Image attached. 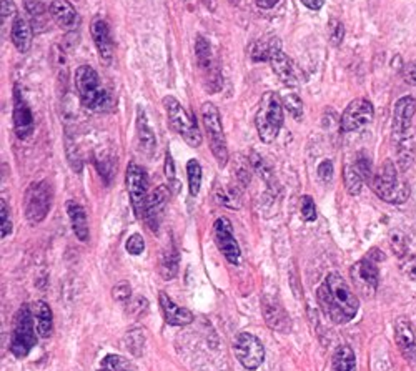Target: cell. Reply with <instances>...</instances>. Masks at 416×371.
Here are the masks:
<instances>
[{"mask_svg":"<svg viewBox=\"0 0 416 371\" xmlns=\"http://www.w3.org/2000/svg\"><path fill=\"white\" fill-rule=\"evenodd\" d=\"M356 358L348 345L338 346L333 354V371H355Z\"/></svg>","mask_w":416,"mask_h":371,"instance_id":"obj_30","label":"cell"},{"mask_svg":"<svg viewBox=\"0 0 416 371\" xmlns=\"http://www.w3.org/2000/svg\"><path fill=\"white\" fill-rule=\"evenodd\" d=\"M17 6L14 0H2L0 2V17H2V27H6V24L9 20L17 17Z\"/></svg>","mask_w":416,"mask_h":371,"instance_id":"obj_42","label":"cell"},{"mask_svg":"<svg viewBox=\"0 0 416 371\" xmlns=\"http://www.w3.org/2000/svg\"><path fill=\"white\" fill-rule=\"evenodd\" d=\"M163 105H165V110H167L172 129H174L177 134L182 135V138L190 147L193 148L200 147L201 134L199 130V125H197L195 117L188 115L187 110L183 109V105L172 96H167L163 98Z\"/></svg>","mask_w":416,"mask_h":371,"instance_id":"obj_7","label":"cell"},{"mask_svg":"<svg viewBox=\"0 0 416 371\" xmlns=\"http://www.w3.org/2000/svg\"><path fill=\"white\" fill-rule=\"evenodd\" d=\"M416 154V138L411 132H408L406 135L397 138V156H398V165L401 170H406L415 160Z\"/></svg>","mask_w":416,"mask_h":371,"instance_id":"obj_29","label":"cell"},{"mask_svg":"<svg viewBox=\"0 0 416 371\" xmlns=\"http://www.w3.org/2000/svg\"><path fill=\"white\" fill-rule=\"evenodd\" d=\"M165 177H167L168 187L174 188L175 192H179V188H182V183L175 177V163L170 152H167V155H165Z\"/></svg>","mask_w":416,"mask_h":371,"instance_id":"obj_36","label":"cell"},{"mask_svg":"<svg viewBox=\"0 0 416 371\" xmlns=\"http://www.w3.org/2000/svg\"><path fill=\"white\" fill-rule=\"evenodd\" d=\"M373 104L370 100H366V98H356V100L350 102L343 115H341V132L348 134V132H356L363 129V127H366L373 120Z\"/></svg>","mask_w":416,"mask_h":371,"instance_id":"obj_12","label":"cell"},{"mask_svg":"<svg viewBox=\"0 0 416 371\" xmlns=\"http://www.w3.org/2000/svg\"><path fill=\"white\" fill-rule=\"evenodd\" d=\"M278 3V0H257V6L260 9H273Z\"/></svg>","mask_w":416,"mask_h":371,"instance_id":"obj_51","label":"cell"},{"mask_svg":"<svg viewBox=\"0 0 416 371\" xmlns=\"http://www.w3.org/2000/svg\"><path fill=\"white\" fill-rule=\"evenodd\" d=\"M10 37L12 42H14L15 48L20 53H27L32 47V30L30 26H28L27 19L24 15H17L12 22V30H10Z\"/></svg>","mask_w":416,"mask_h":371,"instance_id":"obj_25","label":"cell"},{"mask_svg":"<svg viewBox=\"0 0 416 371\" xmlns=\"http://www.w3.org/2000/svg\"><path fill=\"white\" fill-rule=\"evenodd\" d=\"M98 371H132V365L120 354H107L102 360Z\"/></svg>","mask_w":416,"mask_h":371,"instance_id":"obj_34","label":"cell"},{"mask_svg":"<svg viewBox=\"0 0 416 371\" xmlns=\"http://www.w3.org/2000/svg\"><path fill=\"white\" fill-rule=\"evenodd\" d=\"M125 183H127V190H129V197H130L132 207H134L135 215L143 218V215H145L148 195H150V193H148L147 172L143 170L140 165L132 162L129 165V168H127Z\"/></svg>","mask_w":416,"mask_h":371,"instance_id":"obj_11","label":"cell"},{"mask_svg":"<svg viewBox=\"0 0 416 371\" xmlns=\"http://www.w3.org/2000/svg\"><path fill=\"white\" fill-rule=\"evenodd\" d=\"M34 313H32L30 305H22L15 313L14 328H12L10 338V352L14 356L26 358L32 348L37 345V335L34 328Z\"/></svg>","mask_w":416,"mask_h":371,"instance_id":"obj_5","label":"cell"},{"mask_svg":"<svg viewBox=\"0 0 416 371\" xmlns=\"http://www.w3.org/2000/svg\"><path fill=\"white\" fill-rule=\"evenodd\" d=\"M30 307L32 313H34L37 333H39V336L48 338L53 333V313L51 307L44 300H37Z\"/></svg>","mask_w":416,"mask_h":371,"instance_id":"obj_24","label":"cell"},{"mask_svg":"<svg viewBox=\"0 0 416 371\" xmlns=\"http://www.w3.org/2000/svg\"><path fill=\"white\" fill-rule=\"evenodd\" d=\"M177 271H179V253L175 246H172V250L163 253L160 258V275L165 280H172L177 276Z\"/></svg>","mask_w":416,"mask_h":371,"instance_id":"obj_32","label":"cell"},{"mask_svg":"<svg viewBox=\"0 0 416 371\" xmlns=\"http://www.w3.org/2000/svg\"><path fill=\"white\" fill-rule=\"evenodd\" d=\"M195 55H197V62H199L200 70L207 72L208 82H212V84H215L217 89H220V87H221V75H220V72H218L215 60H213L212 45H210L208 40H205L201 35L197 37Z\"/></svg>","mask_w":416,"mask_h":371,"instance_id":"obj_19","label":"cell"},{"mask_svg":"<svg viewBox=\"0 0 416 371\" xmlns=\"http://www.w3.org/2000/svg\"><path fill=\"white\" fill-rule=\"evenodd\" d=\"M278 52H282V40L271 35L257 40L250 47V55L255 62H270Z\"/></svg>","mask_w":416,"mask_h":371,"instance_id":"obj_26","label":"cell"},{"mask_svg":"<svg viewBox=\"0 0 416 371\" xmlns=\"http://www.w3.org/2000/svg\"><path fill=\"white\" fill-rule=\"evenodd\" d=\"M125 340H127V348H129L130 352H134L135 354H137V350H135V346H138V348L142 350L143 343H145V335H143V329H140V328L130 329V332L127 333Z\"/></svg>","mask_w":416,"mask_h":371,"instance_id":"obj_40","label":"cell"},{"mask_svg":"<svg viewBox=\"0 0 416 371\" xmlns=\"http://www.w3.org/2000/svg\"><path fill=\"white\" fill-rule=\"evenodd\" d=\"M416 114V98L403 97L393 109V137L395 140L406 135L411 129V120Z\"/></svg>","mask_w":416,"mask_h":371,"instance_id":"obj_16","label":"cell"},{"mask_svg":"<svg viewBox=\"0 0 416 371\" xmlns=\"http://www.w3.org/2000/svg\"><path fill=\"white\" fill-rule=\"evenodd\" d=\"M201 118H204L205 130H207L210 150L215 156L218 167L224 168L228 163V150H226V140L220 112L212 102H207V104L201 105Z\"/></svg>","mask_w":416,"mask_h":371,"instance_id":"obj_8","label":"cell"},{"mask_svg":"<svg viewBox=\"0 0 416 371\" xmlns=\"http://www.w3.org/2000/svg\"><path fill=\"white\" fill-rule=\"evenodd\" d=\"M283 125V104L282 98L275 92L263 93L257 115H255V127L262 142L271 143L278 137L280 129Z\"/></svg>","mask_w":416,"mask_h":371,"instance_id":"obj_3","label":"cell"},{"mask_svg":"<svg viewBox=\"0 0 416 371\" xmlns=\"http://www.w3.org/2000/svg\"><path fill=\"white\" fill-rule=\"evenodd\" d=\"M217 199L218 203L225 205L228 208H240V197L237 195V192H228L225 188H217Z\"/></svg>","mask_w":416,"mask_h":371,"instance_id":"obj_37","label":"cell"},{"mask_svg":"<svg viewBox=\"0 0 416 371\" xmlns=\"http://www.w3.org/2000/svg\"><path fill=\"white\" fill-rule=\"evenodd\" d=\"M137 137H138L140 148H142L147 155L154 154L156 147L155 134L154 130H152V127L148 125L145 110H143L142 107H138L137 110Z\"/></svg>","mask_w":416,"mask_h":371,"instance_id":"obj_28","label":"cell"},{"mask_svg":"<svg viewBox=\"0 0 416 371\" xmlns=\"http://www.w3.org/2000/svg\"><path fill=\"white\" fill-rule=\"evenodd\" d=\"M51 15L55 24L64 30H73L78 24V14L75 7L69 0H53L51 6Z\"/></svg>","mask_w":416,"mask_h":371,"instance_id":"obj_22","label":"cell"},{"mask_svg":"<svg viewBox=\"0 0 416 371\" xmlns=\"http://www.w3.org/2000/svg\"><path fill=\"white\" fill-rule=\"evenodd\" d=\"M67 213L70 218V224H72V230L75 233V237L80 242L89 240V221H87V213L82 205H78L77 201L70 200L67 201Z\"/></svg>","mask_w":416,"mask_h":371,"instance_id":"obj_27","label":"cell"},{"mask_svg":"<svg viewBox=\"0 0 416 371\" xmlns=\"http://www.w3.org/2000/svg\"><path fill=\"white\" fill-rule=\"evenodd\" d=\"M372 188L386 203L399 205L410 199V187L406 181L399 179L397 167L391 160H385L380 170L374 173Z\"/></svg>","mask_w":416,"mask_h":371,"instance_id":"obj_4","label":"cell"},{"mask_svg":"<svg viewBox=\"0 0 416 371\" xmlns=\"http://www.w3.org/2000/svg\"><path fill=\"white\" fill-rule=\"evenodd\" d=\"M300 2L310 10H320L325 6V0H300Z\"/></svg>","mask_w":416,"mask_h":371,"instance_id":"obj_50","label":"cell"},{"mask_svg":"<svg viewBox=\"0 0 416 371\" xmlns=\"http://www.w3.org/2000/svg\"><path fill=\"white\" fill-rule=\"evenodd\" d=\"M213 235H215V243L218 250L224 253L226 262L232 263V265H238L242 258V251L237 240H235L233 228L228 218L226 217L217 218L215 224H213Z\"/></svg>","mask_w":416,"mask_h":371,"instance_id":"obj_13","label":"cell"},{"mask_svg":"<svg viewBox=\"0 0 416 371\" xmlns=\"http://www.w3.org/2000/svg\"><path fill=\"white\" fill-rule=\"evenodd\" d=\"M403 78H405L406 84L416 87V62H411V64L405 65V69H403Z\"/></svg>","mask_w":416,"mask_h":371,"instance_id":"obj_48","label":"cell"},{"mask_svg":"<svg viewBox=\"0 0 416 371\" xmlns=\"http://www.w3.org/2000/svg\"><path fill=\"white\" fill-rule=\"evenodd\" d=\"M233 352L237 360L245 370L255 371L260 368V365L265 360V346L253 333L242 332L233 341Z\"/></svg>","mask_w":416,"mask_h":371,"instance_id":"obj_10","label":"cell"},{"mask_svg":"<svg viewBox=\"0 0 416 371\" xmlns=\"http://www.w3.org/2000/svg\"><path fill=\"white\" fill-rule=\"evenodd\" d=\"M316 173H318L320 180L323 181V183H329L333 179V163L329 162V160H325V162H321L318 165V170H316Z\"/></svg>","mask_w":416,"mask_h":371,"instance_id":"obj_44","label":"cell"},{"mask_svg":"<svg viewBox=\"0 0 416 371\" xmlns=\"http://www.w3.org/2000/svg\"><path fill=\"white\" fill-rule=\"evenodd\" d=\"M401 270L408 278L416 280V255H408L405 262L401 263Z\"/></svg>","mask_w":416,"mask_h":371,"instance_id":"obj_45","label":"cell"},{"mask_svg":"<svg viewBox=\"0 0 416 371\" xmlns=\"http://www.w3.org/2000/svg\"><path fill=\"white\" fill-rule=\"evenodd\" d=\"M395 340L403 356L411 363H416V340L415 329L406 316H399L395 321Z\"/></svg>","mask_w":416,"mask_h":371,"instance_id":"obj_18","label":"cell"},{"mask_svg":"<svg viewBox=\"0 0 416 371\" xmlns=\"http://www.w3.org/2000/svg\"><path fill=\"white\" fill-rule=\"evenodd\" d=\"M159 302L160 310L163 313L165 323L172 325V327H185V325H190L193 321L192 311L172 302V298L165 291H160Z\"/></svg>","mask_w":416,"mask_h":371,"instance_id":"obj_20","label":"cell"},{"mask_svg":"<svg viewBox=\"0 0 416 371\" xmlns=\"http://www.w3.org/2000/svg\"><path fill=\"white\" fill-rule=\"evenodd\" d=\"M90 32H92V39L97 45L102 60L109 64L112 60V39H110L109 24L104 19H96L90 26Z\"/></svg>","mask_w":416,"mask_h":371,"instance_id":"obj_21","label":"cell"},{"mask_svg":"<svg viewBox=\"0 0 416 371\" xmlns=\"http://www.w3.org/2000/svg\"><path fill=\"white\" fill-rule=\"evenodd\" d=\"M282 104L295 118L303 117V102L298 96H295V93H287V96L282 98Z\"/></svg>","mask_w":416,"mask_h":371,"instance_id":"obj_35","label":"cell"},{"mask_svg":"<svg viewBox=\"0 0 416 371\" xmlns=\"http://www.w3.org/2000/svg\"><path fill=\"white\" fill-rule=\"evenodd\" d=\"M187 177H188V188H190V195L197 197L200 192L201 185V167L199 160L192 159L187 163Z\"/></svg>","mask_w":416,"mask_h":371,"instance_id":"obj_33","label":"cell"},{"mask_svg":"<svg viewBox=\"0 0 416 371\" xmlns=\"http://www.w3.org/2000/svg\"><path fill=\"white\" fill-rule=\"evenodd\" d=\"M271 70L275 72L280 80L288 87H296L300 84L298 78V72H296L293 62H291L290 57H287L283 52H278L273 59L270 60Z\"/></svg>","mask_w":416,"mask_h":371,"instance_id":"obj_23","label":"cell"},{"mask_svg":"<svg viewBox=\"0 0 416 371\" xmlns=\"http://www.w3.org/2000/svg\"><path fill=\"white\" fill-rule=\"evenodd\" d=\"M24 3H26V9L30 12L32 15H39L40 12H42V3H40V0H24Z\"/></svg>","mask_w":416,"mask_h":371,"instance_id":"obj_49","label":"cell"},{"mask_svg":"<svg viewBox=\"0 0 416 371\" xmlns=\"http://www.w3.org/2000/svg\"><path fill=\"white\" fill-rule=\"evenodd\" d=\"M300 212L305 221H315L316 220V207L311 197L305 195L300 199Z\"/></svg>","mask_w":416,"mask_h":371,"instance_id":"obj_38","label":"cell"},{"mask_svg":"<svg viewBox=\"0 0 416 371\" xmlns=\"http://www.w3.org/2000/svg\"><path fill=\"white\" fill-rule=\"evenodd\" d=\"M53 201V190L48 181H35L28 185L24 197V213L30 225H39L48 215Z\"/></svg>","mask_w":416,"mask_h":371,"instance_id":"obj_6","label":"cell"},{"mask_svg":"<svg viewBox=\"0 0 416 371\" xmlns=\"http://www.w3.org/2000/svg\"><path fill=\"white\" fill-rule=\"evenodd\" d=\"M14 127L20 140H28L35 130L34 114H32L26 98L20 96L19 90L14 96Z\"/></svg>","mask_w":416,"mask_h":371,"instance_id":"obj_15","label":"cell"},{"mask_svg":"<svg viewBox=\"0 0 416 371\" xmlns=\"http://www.w3.org/2000/svg\"><path fill=\"white\" fill-rule=\"evenodd\" d=\"M262 311L263 318H265L266 325H269L271 329H275V332L278 333H288L291 329L290 316H288L287 310L283 308V305L278 300L277 295H263Z\"/></svg>","mask_w":416,"mask_h":371,"instance_id":"obj_14","label":"cell"},{"mask_svg":"<svg viewBox=\"0 0 416 371\" xmlns=\"http://www.w3.org/2000/svg\"><path fill=\"white\" fill-rule=\"evenodd\" d=\"M316 300L321 311L328 316L333 323L345 325L350 320L355 318L358 313V296L353 293V290L343 280L340 273H329L323 283L316 290Z\"/></svg>","mask_w":416,"mask_h":371,"instance_id":"obj_1","label":"cell"},{"mask_svg":"<svg viewBox=\"0 0 416 371\" xmlns=\"http://www.w3.org/2000/svg\"><path fill=\"white\" fill-rule=\"evenodd\" d=\"M343 181L345 188H347L350 195H360L361 190H363V177H361V173L358 172L355 167H352V165H345Z\"/></svg>","mask_w":416,"mask_h":371,"instance_id":"obj_31","label":"cell"},{"mask_svg":"<svg viewBox=\"0 0 416 371\" xmlns=\"http://www.w3.org/2000/svg\"><path fill=\"white\" fill-rule=\"evenodd\" d=\"M0 237L7 238L12 232V221H10V213L9 207H7L6 200L0 201Z\"/></svg>","mask_w":416,"mask_h":371,"instance_id":"obj_39","label":"cell"},{"mask_svg":"<svg viewBox=\"0 0 416 371\" xmlns=\"http://www.w3.org/2000/svg\"><path fill=\"white\" fill-rule=\"evenodd\" d=\"M374 253H377V250H372L368 257L356 262L352 270H350L353 285H355L358 293H361L363 296H373L377 293L378 285H380V270H378L377 262L385 257L383 255L377 257Z\"/></svg>","mask_w":416,"mask_h":371,"instance_id":"obj_9","label":"cell"},{"mask_svg":"<svg viewBox=\"0 0 416 371\" xmlns=\"http://www.w3.org/2000/svg\"><path fill=\"white\" fill-rule=\"evenodd\" d=\"M130 293H132V290H130V287L127 285V283H120V285H117L112 290L114 298L117 300L118 303H125L127 300L130 298Z\"/></svg>","mask_w":416,"mask_h":371,"instance_id":"obj_47","label":"cell"},{"mask_svg":"<svg viewBox=\"0 0 416 371\" xmlns=\"http://www.w3.org/2000/svg\"><path fill=\"white\" fill-rule=\"evenodd\" d=\"M75 89L84 107L93 112H105L114 104L110 93L100 85L98 73L90 65H80L75 70Z\"/></svg>","mask_w":416,"mask_h":371,"instance_id":"obj_2","label":"cell"},{"mask_svg":"<svg viewBox=\"0 0 416 371\" xmlns=\"http://www.w3.org/2000/svg\"><path fill=\"white\" fill-rule=\"evenodd\" d=\"M129 310L130 313H134L135 316H142L143 313L148 310V302L143 296H137V298H134V302L129 305Z\"/></svg>","mask_w":416,"mask_h":371,"instance_id":"obj_46","label":"cell"},{"mask_svg":"<svg viewBox=\"0 0 416 371\" xmlns=\"http://www.w3.org/2000/svg\"><path fill=\"white\" fill-rule=\"evenodd\" d=\"M345 37V28L343 24L336 22V20H332V27H329V39H332L333 45H340L341 40Z\"/></svg>","mask_w":416,"mask_h":371,"instance_id":"obj_43","label":"cell"},{"mask_svg":"<svg viewBox=\"0 0 416 371\" xmlns=\"http://www.w3.org/2000/svg\"><path fill=\"white\" fill-rule=\"evenodd\" d=\"M168 195H170V187H168V185H159V187L148 195L145 215H143V218H145L148 226H150L152 230L159 228L160 221H162Z\"/></svg>","mask_w":416,"mask_h":371,"instance_id":"obj_17","label":"cell"},{"mask_svg":"<svg viewBox=\"0 0 416 371\" xmlns=\"http://www.w3.org/2000/svg\"><path fill=\"white\" fill-rule=\"evenodd\" d=\"M125 250L129 251L130 255H134V257L142 255L143 251H145V240H143L142 235L140 233L130 235L129 240H127V243H125Z\"/></svg>","mask_w":416,"mask_h":371,"instance_id":"obj_41","label":"cell"}]
</instances>
